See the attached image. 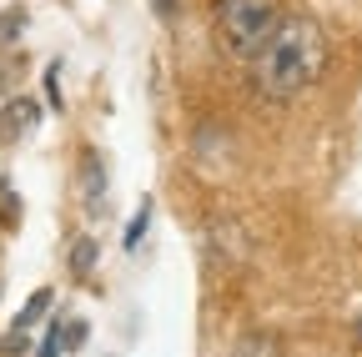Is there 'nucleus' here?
I'll return each instance as SVG.
<instances>
[{"instance_id": "9d476101", "label": "nucleus", "mask_w": 362, "mask_h": 357, "mask_svg": "<svg viewBox=\"0 0 362 357\" xmlns=\"http://www.w3.org/2000/svg\"><path fill=\"white\" fill-rule=\"evenodd\" d=\"M352 332H357V337H362V317H357V322H352Z\"/></svg>"}, {"instance_id": "6e6552de", "label": "nucleus", "mask_w": 362, "mask_h": 357, "mask_svg": "<svg viewBox=\"0 0 362 357\" xmlns=\"http://www.w3.org/2000/svg\"><path fill=\"white\" fill-rule=\"evenodd\" d=\"M61 342H66V332H61V322L45 332V342H40V357H61Z\"/></svg>"}, {"instance_id": "20e7f679", "label": "nucleus", "mask_w": 362, "mask_h": 357, "mask_svg": "<svg viewBox=\"0 0 362 357\" xmlns=\"http://www.w3.org/2000/svg\"><path fill=\"white\" fill-rule=\"evenodd\" d=\"M226 357H287V347H282L277 332H247V337L232 342V352H226Z\"/></svg>"}, {"instance_id": "0eeeda50", "label": "nucleus", "mask_w": 362, "mask_h": 357, "mask_svg": "<svg viewBox=\"0 0 362 357\" xmlns=\"http://www.w3.org/2000/svg\"><path fill=\"white\" fill-rule=\"evenodd\" d=\"M90 262H96V247H90V242H76V252H71V267H76V272H90Z\"/></svg>"}, {"instance_id": "1a4fd4ad", "label": "nucleus", "mask_w": 362, "mask_h": 357, "mask_svg": "<svg viewBox=\"0 0 362 357\" xmlns=\"http://www.w3.org/2000/svg\"><path fill=\"white\" fill-rule=\"evenodd\" d=\"M25 16L21 11H6V16H0V40H16V25H21Z\"/></svg>"}, {"instance_id": "f03ea898", "label": "nucleus", "mask_w": 362, "mask_h": 357, "mask_svg": "<svg viewBox=\"0 0 362 357\" xmlns=\"http://www.w3.org/2000/svg\"><path fill=\"white\" fill-rule=\"evenodd\" d=\"M282 11L272 0H221L216 6V46L226 61H257V51L272 40Z\"/></svg>"}, {"instance_id": "7ed1b4c3", "label": "nucleus", "mask_w": 362, "mask_h": 357, "mask_svg": "<svg viewBox=\"0 0 362 357\" xmlns=\"http://www.w3.org/2000/svg\"><path fill=\"white\" fill-rule=\"evenodd\" d=\"M76 182H81V201H86V211H101V201H106V166H101L96 151H81Z\"/></svg>"}, {"instance_id": "423d86ee", "label": "nucleus", "mask_w": 362, "mask_h": 357, "mask_svg": "<svg viewBox=\"0 0 362 357\" xmlns=\"http://www.w3.org/2000/svg\"><path fill=\"white\" fill-rule=\"evenodd\" d=\"M45 307H51V287H40V292H35V297L25 302V312L16 317V327H11V342H6L11 352H16V347H21V337H25V332H30V327L40 322V312H45Z\"/></svg>"}, {"instance_id": "39448f33", "label": "nucleus", "mask_w": 362, "mask_h": 357, "mask_svg": "<svg viewBox=\"0 0 362 357\" xmlns=\"http://www.w3.org/2000/svg\"><path fill=\"white\" fill-rule=\"evenodd\" d=\"M30 126H35V101H25V96H21V101H11V106H6V116H0V131H6V141H21Z\"/></svg>"}, {"instance_id": "f257e3e1", "label": "nucleus", "mask_w": 362, "mask_h": 357, "mask_svg": "<svg viewBox=\"0 0 362 357\" xmlns=\"http://www.w3.org/2000/svg\"><path fill=\"white\" fill-rule=\"evenodd\" d=\"M327 71V35L312 16H282L272 40L252 61V86L262 101H292Z\"/></svg>"}]
</instances>
